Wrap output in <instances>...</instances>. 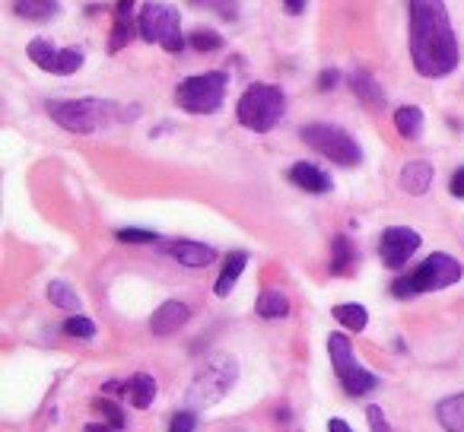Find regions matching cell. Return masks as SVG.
<instances>
[{
	"label": "cell",
	"mask_w": 464,
	"mask_h": 432,
	"mask_svg": "<svg viewBox=\"0 0 464 432\" xmlns=\"http://www.w3.org/2000/svg\"><path fill=\"white\" fill-rule=\"evenodd\" d=\"M341 388L350 394V398H366L369 391H375V388H379V375H372L369 369L356 366L353 372L341 381Z\"/></svg>",
	"instance_id": "23"
},
{
	"label": "cell",
	"mask_w": 464,
	"mask_h": 432,
	"mask_svg": "<svg viewBox=\"0 0 464 432\" xmlns=\"http://www.w3.org/2000/svg\"><path fill=\"white\" fill-rule=\"evenodd\" d=\"M248 267V254L246 252H229V258L223 261V271H219L217 277V286H213V293H217L219 299H226L232 290H236V283H239L242 271Z\"/></svg>",
	"instance_id": "15"
},
{
	"label": "cell",
	"mask_w": 464,
	"mask_h": 432,
	"mask_svg": "<svg viewBox=\"0 0 464 432\" xmlns=\"http://www.w3.org/2000/svg\"><path fill=\"white\" fill-rule=\"evenodd\" d=\"M299 137H303L305 147L322 153L324 159H331L334 166L353 168L362 162V147L347 134V130L337 128V124H324V121L305 124V128L299 130Z\"/></svg>",
	"instance_id": "6"
},
{
	"label": "cell",
	"mask_w": 464,
	"mask_h": 432,
	"mask_svg": "<svg viewBox=\"0 0 464 432\" xmlns=\"http://www.w3.org/2000/svg\"><path fill=\"white\" fill-rule=\"evenodd\" d=\"M226 86L229 77L223 71H210V73H198V77H188L179 83L175 90V105L188 115H213L219 111L226 96Z\"/></svg>",
	"instance_id": "8"
},
{
	"label": "cell",
	"mask_w": 464,
	"mask_h": 432,
	"mask_svg": "<svg viewBox=\"0 0 464 432\" xmlns=\"http://www.w3.org/2000/svg\"><path fill=\"white\" fill-rule=\"evenodd\" d=\"M52 121H58L64 130L71 134H96L99 128L111 121H128V118H137L140 109H121L118 102H109V99H52L45 105Z\"/></svg>",
	"instance_id": "2"
},
{
	"label": "cell",
	"mask_w": 464,
	"mask_h": 432,
	"mask_svg": "<svg viewBox=\"0 0 464 432\" xmlns=\"http://www.w3.org/2000/svg\"><path fill=\"white\" fill-rule=\"evenodd\" d=\"M236 381H239V362H236V356L217 353L198 369V375H194L185 391V400L191 407H198V410L200 407H213L236 388Z\"/></svg>",
	"instance_id": "4"
},
{
	"label": "cell",
	"mask_w": 464,
	"mask_h": 432,
	"mask_svg": "<svg viewBox=\"0 0 464 432\" xmlns=\"http://www.w3.org/2000/svg\"><path fill=\"white\" fill-rule=\"evenodd\" d=\"M331 315H334L337 324H343L347 331H356V334L369 328V312L362 309V305H356V302L334 305V309H331Z\"/></svg>",
	"instance_id": "22"
},
{
	"label": "cell",
	"mask_w": 464,
	"mask_h": 432,
	"mask_svg": "<svg viewBox=\"0 0 464 432\" xmlns=\"http://www.w3.org/2000/svg\"><path fill=\"white\" fill-rule=\"evenodd\" d=\"M124 398H128L137 410H147L156 400V379L150 372H134L124 381Z\"/></svg>",
	"instance_id": "16"
},
{
	"label": "cell",
	"mask_w": 464,
	"mask_h": 432,
	"mask_svg": "<svg viewBox=\"0 0 464 432\" xmlns=\"http://www.w3.org/2000/svg\"><path fill=\"white\" fill-rule=\"evenodd\" d=\"M394 128H398V134L404 140H420V134H423V111L417 105H401L394 111Z\"/></svg>",
	"instance_id": "19"
},
{
	"label": "cell",
	"mask_w": 464,
	"mask_h": 432,
	"mask_svg": "<svg viewBox=\"0 0 464 432\" xmlns=\"http://www.w3.org/2000/svg\"><path fill=\"white\" fill-rule=\"evenodd\" d=\"M162 252L169 254V258H175L179 264L185 267H207L217 261V248L204 245V242H188V239H175V242H166L162 245Z\"/></svg>",
	"instance_id": "11"
},
{
	"label": "cell",
	"mask_w": 464,
	"mask_h": 432,
	"mask_svg": "<svg viewBox=\"0 0 464 432\" xmlns=\"http://www.w3.org/2000/svg\"><path fill=\"white\" fill-rule=\"evenodd\" d=\"M96 322H92V318H86V315H71L64 322V334L67 337H80V341H92V337H96Z\"/></svg>",
	"instance_id": "28"
},
{
	"label": "cell",
	"mask_w": 464,
	"mask_h": 432,
	"mask_svg": "<svg viewBox=\"0 0 464 432\" xmlns=\"http://www.w3.org/2000/svg\"><path fill=\"white\" fill-rule=\"evenodd\" d=\"M188 318H191V309H188L181 299H166V302L153 312V318H150V331H153L156 337H169L185 328Z\"/></svg>",
	"instance_id": "10"
},
{
	"label": "cell",
	"mask_w": 464,
	"mask_h": 432,
	"mask_svg": "<svg viewBox=\"0 0 464 432\" xmlns=\"http://www.w3.org/2000/svg\"><path fill=\"white\" fill-rule=\"evenodd\" d=\"M137 29H140V39L162 45L169 54H179L188 45L185 35H181V16L172 4L166 0H150L147 7L137 16Z\"/></svg>",
	"instance_id": "7"
},
{
	"label": "cell",
	"mask_w": 464,
	"mask_h": 432,
	"mask_svg": "<svg viewBox=\"0 0 464 432\" xmlns=\"http://www.w3.org/2000/svg\"><path fill=\"white\" fill-rule=\"evenodd\" d=\"M290 181L309 194H328L331 191L328 172H322V168L312 166V162H296V166H290Z\"/></svg>",
	"instance_id": "14"
},
{
	"label": "cell",
	"mask_w": 464,
	"mask_h": 432,
	"mask_svg": "<svg viewBox=\"0 0 464 432\" xmlns=\"http://www.w3.org/2000/svg\"><path fill=\"white\" fill-rule=\"evenodd\" d=\"M16 16L33 23H48L54 14H58V0H14Z\"/></svg>",
	"instance_id": "21"
},
{
	"label": "cell",
	"mask_w": 464,
	"mask_h": 432,
	"mask_svg": "<svg viewBox=\"0 0 464 432\" xmlns=\"http://www.w3.org/2000/svg\"><path fill=\"white\" fill-rule=\"evenodd\" d=\"M411 61L426 80L449 77L461 64V45L445 0H411Z\"/></svg>",
	"instance_id": "1"
},
{
	"label": "cell",
	"mask_w": 464,
	"mask_h": 432,
	"mask_svg": "<svg viewBox=\"0 0 464 432\" xmlns=\"http://www.w3.org/2000/svg\"><path fill=\"white\" fill-rule=\"evenodd\" d=\"M423 245V239H420L417 229L411 226H388L385 233H382L379 239V258L385 267H392V271H401V267L407 264V261L417 254V248Z\"/></svg>",
	"instance_id": "9"
},
{
	"label": "cell",
	"mask_w": 464,
	"mask_h": 432,
	"mask_svg": "<svg viewBox=\"0 0 464 432\" xmlns=\"http://www.w3.org/2000/svg\"><path fill=\"white\" fill-rule=\"evenodd\" d=\"M26 54H29V61H33L35 67L54 73V64H58L61 48H54L48 39H33V42H29V48H26Z\"/></svg>",
	"instance_id": "25"
},
{
	"label": "cell",
	"mask_w": 464,
	"mask_h": 432,
	"mask_svg": "<svg viewBox=\"0 0 464 432\" xmlns=\"http://www.w3.org/2000/svg\"><path fill=\"white\" fill-rule=\"evenodd\" d=\"M432 178H436V168L426 159H411L401 168V187H404L407 194H413V197H423L432 187Z\"/></svg>",
	"instance_id": "12"
},
{
	"label": "cell",
	"mask_w": 464,
	"mask_h": 432,
	"mask_svg": "<svg viewBox=\"0 0 464 432\" xmlns=\"http://www.w3.org/2000/svg\"><path fill=\"white\" fill-rule=\"evenodd\" d=\"M198 429V413L194 410H179L169 419V432H194Z\"/></svg>",
	"instance_id": "32"
},
{
	"label": "cell",
	"mask_w": 464,
	"mask_h": 432,
	"mask_svg": "<svg viewBox=\"0 0 464 432\" xmlns=\"http://www.w3.org/2000/svg\"><path fill=\"white\" fill-rule=\"evenodd\" d=\"M134 39V26H130V16H118V23H115V35H111V42H109V52L115 54V52H121L128 42Z\"/></svg>",
	"instance_id": "30"
},
{
	"label": "cell",
	"mask_w": 464,
	"mask_h": 432,
	"mask_svg": "<svg viewBox=\"0 0 464 432\" xmlns=\"http://www.w3.org/2000/svg\"><path fill=\"white\" fill-rule=\"evenodd\" d=\"M337 83H341V73H337L334 71V67H331V71H322V73H318V90H334V86Z\"/></svg>",
	"instance_id": "35"
},
{
	"label": "cell",
	"mask_w": 464,
	"mask_h": 432,
	"mask_svg": "<svg viewBox=\"0 0 464 432\" xmlns=\"http://www.w3.org/2000/svg\"><path fill=\"white\" fill-rule=\"evenodd\" d=\"M255 309H258V315L267 318V322L286 318L290 315V296H286L284 290H265L258 296V302H255Z\"/></svg>",
	"instance_id": "18"
},
{
	"label": "cell",
	"mask_w": 464,
	"mask_h": 432,
	"mask_svg": "<svg viewBox=\"0 0 464 432\" xmlns=\"http://www.w3.org/2000/svg\"><path fill=\"white\" fill-rule=\"evenodd\" d=\"M449 191L455 194V197H461V200H464V166H461V168H455V172H451Z\"/></svg>",
	"instance_id": "36"
},
{
	"label": "cell",
	"mask_w": 464,
	"mask_h": 432,
	"mask_svg": "<svg viewBox=\"0 0 464 432\" xmlns=\"http://www.w3.org/2000/svg\"><path fill=\"white\" fill-rule=\"evenodd\" d=\"M83 432H118V429L111 423H86Z\"/></svg>",
	"instance_id": "40"
},
{
	"label": "cell",
	"mask_w": 464,
	"mask_h": 432,
	"mask_svg": "<svg viewBox=\"0 0 464 432\" xmlns=\"http://www.w3.org/2000/svg\"><path fill=\"white\" fill-rule=\"evenodd\" d=\"M366 417H369V426H372V432H392V426H388V417L382 413V407H369L366 410Z\"/></svg>",
	"instance_id": "34"
},
{
	"label": "cell",
	"mask_w": 464,
	"mask_h": 432,
	"mask_svg": "<svg viewBox=\"0 0 464 432\" xmlns=\"http://www.w3.org/2000/svg\"><path fill=\"white\" fill-rule=\"evenodd\" d=\"M118 242H128V245H150V242H160V235L150 233V229H118Z\"/></svg>",
	"instance_id": "31"
},
{
	"label": "cell",
	"mask_w": 464,
	"mask_h": 432,
	"mask_svg": "<svg viewBox=\"0 0 464 432\" xmlns=\"http://www.w3.org/2000/svg\"><path fill=\"white\" fill-rule=\"evenodd\" d=\"M353 261H356V252H353V245H350V239L347 235H337L334 245H331V274L343 277V274H350Z\"/></svg>",
	"instance_id": "26"
},
{
	"label": "cell",
	"mask_w": 464,
	"mask_h": 432,
	"mask_svg": "<svg viewBox=\"0 0 464 432\" xmlns=\"http://www.w3.org/2000/svg\"><path fill=\"white\" fill-rule=\"evenodd\" d=\"M83 52L80 48H61L58 54V64H54V73L58 77H71V73H77L80 67H83Z\"/></svg>",
	"instance_id": "29"
},
{
	"label": "cell",
	"mask_w": 464,
	"mask_h": 432,
	"mask_svg": "<svg viewBox=\"0 0 464 432\" xmlns=\"http://www.w3.org/2000/svg\"><path fill=\"white\" fill-rule=\"evenodd\" d=\"M436 419L445 432H464V391L449 394L436 404Z\"/></svg>",
	"instance_id": "17"
},
{
	"label": "cell",
	"mask_w": 464,
	"mask_h": 432,
	"mask_svg": "<svg viewBox=\"0 0 464 432\" xmlns=\"http://www.w3.org/2000/svg\"><path fill=\"white\" fill-rule=\"evenodd\" d=\"M96 407L105 413V417H109V423L115 426V429H124V410L115 404V400H109V398H99V400H96Z\"/></svg>",
	"instance_id": "33"
},
{
	"label": "cell",
	"mask_w": 464,
	"mask_h": 432,
	"mask_svg": "<svg viewBox=\"0 0 464 432\" xmlns=\"http://www.w3.org/2000/svg\"><path fill=\"white\" fill-rule=\"evenodd\" d=\"M305 4H309V0H284V7H286V14H293V16L305 14Z\"/></svg>",
	"instance_id": "38"
},
{
	"label": "cell",
	"mask_w": 464,
	"mask_h": 432,
	"mask_svg": "<svg viewBox=\"0 0 464 432\" xmlns=\"http://www.w3.org/2000/svg\"><path fill=\"white\" fill-rule=\"evenodd\" d=\"M328 356H331V366H334L337 381H343L356 366H360L356 356H353V343H350L347 334H331L328 337Z\"/></svg>",
	"instance_id": "13"
},
{
	"label": "cell",
	"mask_w": 464,
	"mask_h": 432,
	"mask_svg": "<svg viewBox=\"0 0 464 432\" xmlns=\"http://www.w3.org/2000/svg\"><path fill=\"white\" fill-rule=\"evenodd\" d=\"M48 299H52L54 309H64V312H80V305H83V299L77 296V290H73L71 283H64V280H52L48 283Z\"/></svg>",
	"instance_id": "24"
},
{
	"label": "cell",
	"mask_w": 464,
	"mask_h": 432,
	"mask_svg": "<svg viewBox=\"0 0 464 432\" xmlns=\"http://www.w3.org/2000/svg\"><path fill=\"white\" fill-rule=\"evenodd\" d=\"M328 432H356V429H353V426L347 423V419L334 417V419H328Z\"/></svg>",
	"instance_id": "37"
},
{
	"label": "cell",
	"mask_w": 464,
	"mask_h": 432,
	"mask_svg": "<svg viewBox=\"0 0 464 432\" xmlns=\"http://www.w3.org/2000/svg\"><path fill=\"white\" fill-rule=\"evenodd\" d=\"M286 111V96L280 86L271 83H252L242 92L239 105H236V118L242 128L255 130V134H267L274 124L284 118Z\"/></svg>",
	"instance_id": "5"
},
{
	"label": "cell",
	"mask_w": 464,
	"mask_h": 432,
	"mask_svg": "<svg viewBox=\"0 0 464 432\" xmlns=\"http://www.w3.org/2000/svg\"><path fill=\"white\" fill-rule=\"evenodd\" d=\"M134 4H137V0H118V4H115V14H118V16H130Z\"/></svg>",
	"instance_id": "39"
},
{
	"label": "cell",
	"mask_w": 464,
	"mask_h": 432,
	"mask_svg": "<svg viewBox=\"0 0 464 432\" xmlns=\"http://www.w3.org/2000/svg\"><path fill=\"white\" fill-rule=\"evenodd\" d=\"M188 45L200 54H210V52H219V48H223V35H217L213 29H194V33L188 35Z\"/></svg>",
	"instance_id": "27"
},
{
	"label": "cell",
	"mask_w": 464,
	"mask_h": 432,
	"mask_svg": "<svg viewBox=\"0 0 464 432\" xmlns=\"http://www.w3.org/2000/svg\"><path fill=\"white\" fill-rule=\"evenodd\" d=\"M464 267L458 258L445 252H432L423 264H417L411 274L398 277L392 283V296L394 299H413L420 293H436V290H449V286L461 283Z\"/></svg>",
	"instance_id": "3"
},
{
	"label": "cell",
	"mask_w": 464,
	"mask_h": 432,
	"mask_svg": "<svg viewBox=\"0 0 464 432\" xmlns=\"http://www.w3.org/2000/svg\"><path fill=\"white\" fill-rule=\"evenodd\" d=\"M350 90H353L356 99H360V102H366V105H382V102H385V92H382V86L375 83L366 71L350 73Z\"/></svg>",
	"instance_id": "20"
}]
</instances>
